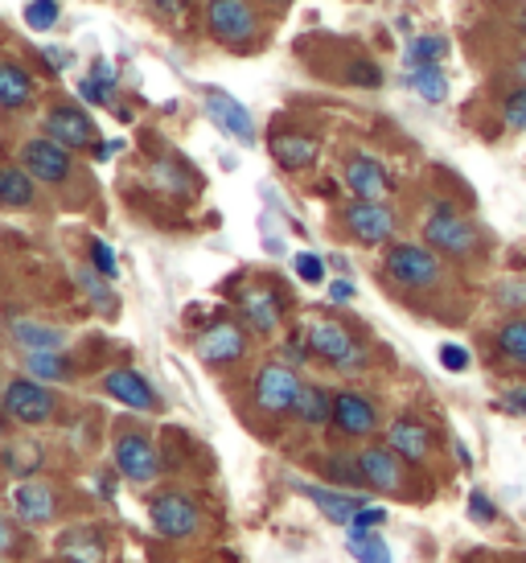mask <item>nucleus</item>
<instances>
[{
  "label": "nucleus",
  "mask_w": 526,
  "mask_h": 563,
  "mask_svg": "<svg viewBox=\"0 0 526 563\" xmlns=\"http://www.w3.org/2000/svg\"><path fill=\"white\" fill-rule=\"evenodd\" d=\"M424 243L436 255H452V260H469L478 251V227L461 219L452 206H432V214L424 222Z\"/></svg>",
  "instance_id": "nucleus-1"
},
{
  "label": "nucleus",
  "mask_w": 526,
  "mask_h": 563,
  "mask_svg": "<svg viewBox=\"0 0 526 563\" xmlns=\"http://www.w3.org/2000/svg\"><path fill=\"white\" fill-rule=\"evenodd\" d=\"M305 342H309V354H317L321 362H329L333 371H362L366 366V350L338 325V321H326L317 317L305 329Z\"/></svg>",
  "instance_id": "nucleus-2"
},
{
  "label": "nucleus",
  "mask_w": 526,
  "mask_h": 563,
  "mask_svg": "<svg viewBox=\"0 0 526 563\" xmlns=\"http://www.w3.org/2000/svg\"><path fill=\"white\" fill-rule=\"evenodd\" d=\"M0 411L13 423L42 428V423L54 420L58 399H54V391H46L42 383H33V378H13V383L4 387V395H0Z\"/></svg>",
  "instance_id": "nucleus-3"
},
{
  "label": "nucleus",
  "mask_w": 526,
  "mask_h": 563,
  "mask_svg": "<svg viewBox=\"0 0 526 563\" xmlns=\"http://www.w3.org/2000/svg\"><path fill=\"white\" fill-rule=\"evenodd\" d=\"M387 276L403 288H436L445 267H440V255L432 247H419V243H395L387 251Z\"/></svg>",
  "instance_id": "nucleus-4"
},
{
  "label": "nucleus",
  "mask_w": 526,
  "mask_h": 563,
  "mask_svg": "<svg viewBox=\"0 0 526 563\" xmlns=\"http://www.w3.org/2000/svg\"><path fill=\"white\" fill-rule=\"evenodd\" d=\"M300 387L305 383H300V375H296L288 362H267V366H260V375H255L251 399H255V407H260L263 416H288Z\"/></svg>",
  "instance_id": "nucleus-5"
},
{
  "label": "nucleus",
  "mask_w": 526,
  "mask_h": 563,
  "mask_svg": "<svg viewBox=\"0 0 526 563\" xmlns=\"http://www.w3.org/2000/svg\"><path fill=\"white\" fill-rule=\"evenodd\" d=\"M206 30L215 33L222 46H248L260 33V16L248 0H210L206 4Z\"/></svg>",
  "instance_id": "nucleus-6"
},
{
  "label": "nucleus",
  "mask_w": 526,
  "mask_h": 563,
  "mask_svg": "<svg viewBox=\"0 0 526 563\" xmlns=\"http://www.w3.org/2000/svg\"><path fill=\"white\" fill-rule=\"evenodd\" d=\"M341 222L346 231L366 243V247H383L395 235V210L387 202H366V198H354V202L341 210Z\"/></svg>",
  "instance_id": "nucleus-7"
},
{
  "label": "nucleus",
  "mask_w": 526,
  "mask_h": 563,
  "mask_svg": "<svg viewBox=\"0 0 526 563\" xmlns=\"http://www.w3.org/2000/svg\"><path fill=\"white\" fill-rule=\"evenodd\" d=\"M21 165L30 169L33 181H42V186H63L66 177H70V148L58 141H50V136H37V141L21 144Z\"/></svg>",
  "instance_id": "nucleus-8"
},
{
  "label": "nucleus",
  "mask_w": 526,
  "mask_h": 563,
  "mask_svg": "<svg viewBox=\"0 0 526 563\" xmlns=\"http://www.w3.org/2000/svg\"><path fill=\"white\" fill-rule=\"evenodd\" d=\"M46 136L66 148H95L99 128H95L91 111H83L78 103H54L46 111Z\"/></svg>",
  "instance_id": "nucleus-9"
},
{
  "label": "nucleus",
  "mask_w": 526,
  "mask_h": 563,
  "mask_svg": "<svg viewBox=\"0 0 526 563\" xmlns=\"http://www.w3.org/2000/svg\"><path fill=\"white\" fill-rule=\"evenodd\" d=\"M116 470L136 485L156 482V473H161L156 444L144 437V432H120V437H116Z\"/></svg>",
  "instance_id": "nucleus-10"
},
{
  "label": "nucleus",
  "mask_w": 526,
  "mask_h": 563,
  "mask_svg": "<svg viewBox=\"0 0 526 563\" xmlns=\"http://www.w3.org/2000/svg\"><path fill=\"white\" fill-rule=\"evenodd\" d=\"M149 518H153L156 534H165V539H189L201 522L198 506L186 494H156L149 501Z\"/></svg>",
  "instance_id": "nucleus-11"
},
{
  "label": "nucleus",
  "mask_w": 526,
  "mask_h": 563,
  "mask_svg": "<svg viewBox=\"0 0 526 563\" xmlns=\"http://www.w3.org/2000/svg\"><path fill=\"white\" fill-rule=\"evenodd\" d=\"M201 103H206V115L215 120L218 132H227L231 141L239 144H255V124H251V111L234 99V95L218 91V87H206L201 91Z\"/></svg>",
  "instance_id": "nucleus-12"
},
{
  "label": "nucleus",
  "mask_w": 526,
  "mask_h": 563,
  "mask_svg": "<svg viewBox=\"0 0 526 563\" xmlns=\"http://www.w3.org/2000/svg\"><path fill=\"white\" fill-rule=\"evenodd\" d=\"M248 354V333L234 325V321H215L198 338V358L206 366H231Z\"/></svg>",
  "instance_id": "nucleus-13"
},
{
  "label": "nucleus",
  "mask_w": 526,
  "mask_h": 563,
  "mask_svg": "<svg viewBox=\"0 0 526 563\" xmlns=\"http://www.w3.org/2000/svg\"><path fill=\"white\" fill-rule=\"evenodd\" d=\"M358 470L366 477L371 489H383V494H399L403 489V456L391 449V444H371L358 453Z\"/></svg>",
  "instance_id": "nucleus-14"
},
{
  "label": "nucleus",
  "mask_w": 526,
  "mask_h": 563,
  "mask_svg": "<svg viewBox=\"0 0 526 563\" xmlns=\"http://www.w3.org/2000/svg\"><path fill=\"white\" fill-rule=\"evenodd\" d=\"M333 428L341 437H371L379 428V407L358 391L333 395Z\"/></svg>",
  "instance_id": "nucleus-15"
},
{
  "label": "nucleus",
  "mask_w": 526,
  "mask_h": 563,
  "mask_svg": "<svg viewBox=\"0 0 526 563\" xmlns=\"http://www.w3.org/2000/svg\"><path fill=\"white\" fill-rule=\"evenodd\" d=\"M13 510L25 527H46L58 515V494L46 482H21L13 485Z\"/></svg>",
  "instance_id": "nucleus-16"
},
{
  "label": "nucleus",
  "mask_w": 526,
  "mask_h": 563,
  "mask_svg": "<svg viewBox=\"0 0 526 563\" xmlns=\"http://www.w3.org/2000/svg\"><path fill=\"white\" fill-rule=\"evenodd\" d=\"M103 391H108L116 404L136 407V411H156V404H161L153 391V383L140 375V371H132V366L108 371V375H103Z\"/></svg>",
  "instance_id": "nucleus-17"
},
{
  "label": "nucleus",
  "mask_w": 526,
  "mask_h": 563,
  "mask_svg": "<svg viewBox=\"0 0 526 563\" xmlns=\"http://www.w3.org/2000/svg\"><path fill=\"white\" fill-rule=\"evenodd\" d=\"M346 186H350V194H354V198L383 202V198L391 194V177L374 157H366V153H354V157L346 161Z\"/></svg>",
  "instance_id": "nucleus-18"
},
{
  "label": "nucleus",
  "mask_w": 526,
  "mask_h": 563,
  "mask_svg": "<svg viewBox=\"0 0 526 563\" xmlns=\"http://www.w3.org/2000/svg\"><path fill=\"white\" fill-rule=\"evenodd\" d=\"M239 309L248 317V325L260 333V338H272L280 329V297L267 288V284H248L239 292Z\"/></svg>",
  "instance_id": "nucleus-19"
},
{
  "label": "nucleus",
  "mask_w": 526,
  "mask_h": 563,
  "mask_svg": "<svg viewBox=\"0 0 526 563\" xmlns=\"http://www.w3.org/2000/svg\"><path fill=\"white\" fill-rule=\"evenodd\" d=\"M296 489H300V494H305V498H309L313 506L329 518V522H338V527H350L358 510L366 506L358 494H346V489H326V485H305V482H296Z\"/></svg>",
  "instance_id": "nucleus-20"
},
{
  "label": "nucleus",
  "mask_w": 526,
  "mask_h": 563,
  "mask_svg": "<svg viewBox=\"0 0 526 563\" xmlns=\"http://www.w3.org/2000/svg\"><path fill=\"white\" fill-rule=\"evenodd\" d=\"M272 157H276L280 169L300 173V169H309V165H317L321 144L313 141V136H300V132H276V136H272Z\"/></svg>",
  "instance_id": "nucleus-21"
},
{
  "label": "nucleus",
  "mask_w": 526,
  "mask_h": 563,
  "mask_svg": "<svg viewBox=\"0 0 526 563\" xmlns=\"http://www.w3.org/2000/svg\"><path fill=\"white\" fill-rule=\"evenodd\" d=\"M387 444L403 456V461L419 465V461H428V453H432V432H428L419 420H412V416H403V420L391 423Z\"/></svg>",
  "instance_id": "nucleus-22"
},
{
  "label": "nucleus",
  "mask_w": 526,
  "mask_h": 563,
  "mask_svg": "<svg viewBox=\"0 0 526 563\" xmlns=\"http://www.w3.org/2000/svg\"><path fill=\"white\" fill-rule=\"evenodd\" d=\"M37 198V181L25 165H0V206L4 210H25Z\"/></svg>",
  "instance_id": "nucleus-23"
},
{
  "label": "nucleus",
  "mask_w": 526,
  "mask_h": 563,
  "mask_svg": "<svg viewBox=\"0 0 526 563\" xmlns=\"http://www.w3.org/2000/svg\"><path fill=\"white\" fill-rule=\"evenodd\" d=\"M293 416L305 428H326V423H333V395L326 387H317V383H305L293 404Z\"/></svg>",
  "instance_id": "nucleus-24"
},
{
  "label": "nucleus",
  "mask_w": 526,
  "mask_h": 563,
  "mask_svg": "<svg viewBox=\"0 0 526 563\" xmlns=\"http://www.w3.org/2000/svg\"><path fill=\"white\" fill-rule=\"evenodd\" d=\"M33 75L25 70V66H17V63H0V108L4 111H17V108H25L33 99Z\"/></svg>",
  "instance_id": "nucleus-25"
},
{
  "label": "nucleus",
  "mask_w": 526,
  "mask_h": 563,
  "mask_svg": "<svg viewBox=\"0 0 526 563\" xmlns=\"http://www.w3.org/2000/svg\"><path fill=\"white\" fill-rule=\"evenodd\" d=\"M407 91H416L424 103H445L449 79H445L440 66H407Z\"/></svg>",
  "instance_id": "nucleus-26"
},
{
  "label": "nucleus",
  "mask_w": 526,
  "mask_h": 563,
  "mask_svg": "<svg viewBox=\"0 0 526 563\" xmlns=\"http://www.w3.org/2000/svg\"><path fill=\"white\" fill-rule=\"evenodd\" d=\"M4 473H13V477H33V473L42 470V461H46V453H42V444L37 440H13V444H4Z\"/></svg>",
  "instance_id": "nucleus-27"
},
{
  "label": "nucleus",
  "mask_w": 526,
  "mask_h": 563,
  "mask_svg": "<svg viewBox=\"0 0 526 563\" xmlns=\"http://www.w3.org/2000/svg\"><path fill=\"white\" fill-rule=\"evenodd\" d=\"M25 371L33 378H50V383H66V378L75 375V366H70L63 350H30L25 354Z\"/></svg>",
  "instance_id": "nucleus-28"
},
{
  "label": "nucleus",
  "mask_w": 526,
  "mask_h": 563,
  "mask_svg": "<svg viewBox=\"0 0 526 563\" xmlns=\"http://www.w3.org/2000/svg\"><path fill=\"white\" fill-rule=\"evenodd\" d=\"M346 551H350L358 563H391V548L383 543V534L379 531L346 527Z\"/></svg>",
  "instance_id": "nucleus-29"
},
{
  "label": "nucleus",
  "mask_w": 526,
  "mask_h": 563,
  "mask_svg": "<svg viewBox=\"0 0 526 563\" xmlns=\"http://www.w3.org/2000/svg\"><path fill=\"white\" fill-rule=\"evenodd\" d=\"M9 333L17 338V345H25V350H63L66 333L54 325H33V321H13Z\"/></svg>",
  "instance_id": "nucleus-30"
},
{
  "label": "nucleus",
  "mask_w": 526,
  "mask_h": 563,
  "mask_svg": "<svg viewBox=\"0 0 526 563\" xmlns=\"http://www.w3.org/2000/svg\"><path fill=\"white\" fill-rule=\"evenodd\" d=\"M449 54V37H440V33H419L407 42L403 49V63L407 66H440V58Z\"/></svg>",
  "instance_id": "nucleus-31"
},
{
  "label": "nucleus",
  "mask_w": 526,
  "mask_h": 563,
  "mask_svg": "<svg viewBox=\"0 0 526 563\" xmlns=\"http://www.w3.org/2000/svg\"><path fill=\"white\" fill-rule=\"evenodd\" d=\"M497 350L514 366H526V317H514V321H506V325L497 329Z\"/></svg>",
  "instance_id": "nucleus-32"
},
{
  "label": "nucleus",
  "mask_w": 526,
  "mask_h": 563,
  "mask_svg": "<svg viewBox=\"0 0 526 563\" xmlns=\"http://www.w3.org/2000/svg\"><path fill=\"white\" fill-rule=\"evenodd\" d=\"M58 16H63V4H58V0H30V4H25V25L37 33L54 30Z\"/></svg>",
  "instance_id": "nucleus-33"
},
{
  "label": "nucleus",
  "mask_w": 526,
  "mask_h": 563,
  "mask_svg": "<svg viewBox=\"0 0 526 563\" xmlns=\"http://www.w3.org/2000/svg\"><path fill=\"white\" fill-rule=\"evenodd\" d=\"M329 482L333 485H350V489H358V485H366V477H362V470H358V456L350 461V456H329Z\"/></svg>",
  "instance_id": "nucleus-34"
},
{
  "label": "nucleus",
  "mask_w": 526,
  "mask_h": 563,
  "mask_svg": "<svg viewBox=\"0 0 526 563\" xmlns=\"http://www.w3.org/2000/svg\"><path fill=\"white\" fill-rule=\"evenodd\" d=\"M63 555L70 563H99L103 548L95 543L91 534H87V539H83V534H66V539H63Z\"/></svg>",
  "instance_id": "nucleus-35"
},
{
  "label": "nucleus",
  "mask_w": 526,
  "mask_h": 563,
  "mask_svg": "<svg viewBox=\"0 0 526 563\" xmlns=\"http://www.w3.org/2000/svg\"><path fill=\"white\" fill-rule=\"evenodd\" d=\"M78 99L91 103V108H116V87L91 79V75H83V79H78Z\"/></svg>",
  "instance_id": "nucleus-36"
},
{
  "label": "nucleus",
  "mask_w": 526,
  "mask_h": 563,
  "mask_svg": "<svg viewBox=\"0 0 526 563\" xmlns=\"http://www.w3.org/2000/svg\"><path fill=\"white\" fill-rule=\"evenodd\" d=\"M502 120L514 128V132H526V87L511 91L502 99Z\"/></svg>",
  "instance_id": "nucleus-37"
},
{
  "label": "nucleus",
  "mask_w": 526,
  "mask_h": 563,
  "mask_svg": "<svg viewBox=\"0 0 526 563\" xmlns=\"http://www.w3.org/2000/svg\"><path fill=\"white\" fill-rule=\"evenodd\" d=\"M296 276L305 284H326V260L313 255V251H300V255H296Z\"/></svg>",
  "instance_id": "nucleus-38"
},
{
  "label": "nucleus",
  "mask_w": 526,
  "mask_h": 563,
  "mask_svg": "<svg viewBox=\"0 0 526 563\" xmlns=\"http://www.w3.org/2000/svg\"><path fill=\"white\" fill-rule=\"evenodd\" d=\"M91 264H95V272H99L103 280H116V272H120V264H116V251H111L103 239H91Z\"/></svg>",
  "instance_id": "nucleus-39"
},
{
  "label": "nucleus",
  "mask_w": 526,
  "mask_h": 563,
  "mask_svg": "<svg viewBox=\"0 0 526 563\" xmlns=\"http://www.w3.org/2000/svg\"><path fill=\"white\" fill-rule=\"evenodd\" d=\"M78 284H83V288H87V297L95 300V305H99V309H116V297H111L108 292V284L99 280V276H95V272H78Z\"/></svg>",
  "instance_id": "nucleus-40"
},
{
  "label": "nucleus",
  "mask_w": 526,
  "mask_h": 563,
  "mask_svg": "<svg viewBox=\"0 0 526 563\" xmlns=\"http://www.w3.org/2000/svg\"><path fill=\"white\" fill-rule=\"evenodd\" d=\"M153 177H156V181H161V186H165V189H173V194H182V189H189L186 173L177 169L173 161H161V165H156V169H153Z\"/></svg>",
  "instance_id": "nucleus-41"
},
{
  "label": "nucleus",
  "mask_w": 526,
  "mask_h": 563,
  "mask_svg": "<svg viewBox=\"0 0 526 563\" xmlns=\"http://www.w3.org/2000/svg\"><path fill=\"white\" fill-rule=\"evenodd\" d=\"M383 522H387V510H383V506H371V501H366V506H362V510L354 515V522H350V527H358V531H379Z\"/></svg>",
  "instance_id": "nucleus-42"
},
{
  "label": "nucleus",
  "mask_w": 526,
  "mask_h": 563,
  "mask_svg": "<svg viewBox=\"0 0 526 563\" xmlns=\"http://www.w3.org/2000/svg\"><path fill=\"white\" fill-rule=\"evenodd\" d=\"M346 79L362 82V87H379V82H383V70H379V66H371L366 58H358V63L346 70Z\"/></svg>",
  "instance_id": "nucleus-43"
},
{
  "label": "nucleus",
  "mask_w": 526,
  "mask_h": 563,
  "mask_svg": "<svg viewBox=\"0 0 526 563\" xmlns=\"http://www.w3.org/2000/svg\"><path fill=\"white\" fill-rule=\"evenodd\" d=\"M440 366L452 371V375H461L464 366H469V350L464 345H440Z\"/></svg>",
  "instance_id": "nucleus-44"
},
{
  "label": "nucleus",
  "mask_w": 526,
  "mask_h": 563,
  "mask_svg": "<svg viewBox=\"0 0 526 563\" xmlns=\"http://www.w3.org/2000/svg\"><path fill=\"white\" fill-rule=\"evenodd\" d=\"M469 515L478 518V522H494L497 518V506L485 494H469Z\"/></svg>",
  "instance_id": "nucleus-45"
},
{
  "label": "nucleus",
  "mask_w": 526,
  "mask_h": 563,
  "mask_svg": "<svg viewBox=\"0 0 526 563\" xmlns=\"http://www.w3.org/2000/svg\"><path fill=\"white\" fill-rule=\"evenodd\" d=\"M497 300H502V305H526V284L523 280H502L497 284Z\"/></svg>",
  "instance_id": "nucleus-46"
},
{
  "label": "nucleus",
  "mask_w": 526,
  "mask_h": 563,
  "mask_svg": "<svg viewBox=\"0 0 526 563\" xmlns=\"http://www.w3.org/2000/svg\"><path fill=\"white\" fill-rule=\"evenodd\" d=\"M91 79L108 82V87H120V70H116L108 58H95V63H91Z\"/></svg>",
  "instance_id": "nucleus-47"
},
{
  "label": "nucleus",
  "mask_w": 526,
  "mask_h": 563,
  "mask_svg": "<svg viewBox=\"0 0 526 563\" xmlns=\"http://www.w3.org/2000/svg\"><path fill=\"white\" fill-rule=\"evenodd\" d=\"M502 407H506L511 416H526V383L511 387V391H506V399H502Z\"/></svg>",
  "instance_id": "nucleus-48"
},
{
  "label": "nucleus",
  "mask_w": 526,
  "mask_h": 563,
  "mask_svg": "<svg viewBox=\"0 0 526 563\" xmlns=\"http://www.w3.org/2000/svg\"><path fill=\"white\" fill-rule=\"evenodd\" d=\"M17 548V531H13V522L0 515V555H13Z\"/></svg>",
  "instance_id": "nucleus-49"
},
{
  "label": "nucleus",
  "mask_w": 526,
  "mask_h": 563,
  "mask_svg": "<svg viewBox=\"0 0 526 563\" xmlns=\"http://www.w3.org/2000/svg\"><path fill=\"white\" fill-rule=\"evenodd\" d=\"M149 9H156L161 16H177L189 9V0H149Z\"/></svg>",
  "instance_id": "nucleus-50"
},
{
  "label": "nucleus",
  "mask_w": 526,
  "mask_h": 563,
  "mask_svg": "<svg viewBox=\"0 0 526 563\" xmlns=\"http://www.w3.org/2000/svg\"><path fill=\"white\" fill-rule=\"evenodd\" d=\"M329 300H338V305H341V300H354V284L346 280V276H341V280H333V284H329Z\"/></svg>",
  "instance_id": "nucleus-51"
},
{
  "label": "nucleus",
  "mask_w": 526,
  "mask_h": 563,
  "mask_svg": "<svg viewBox=\"0 0 526 563\" xmlns=\"http://www.w3.org/2000/svg\"><path fill=\"white\" fill-rule=\"evenodd\" d=\"M42 58H46V66L50 70H66V66H70V54H66V49H42Z\"/></svg>",
  "instance_id": "nucleus-52"
},
{
  "label": "nucleus",
  "mask_w": 526,
  "mask_h": 563,
  "mask_svg": "<svg viewBox=\"0 0 526 563\" xmlns=\"http://www.w3.org/2000/svg\"><path fill=\"white\" fill-rule=\"evenodd\" d=\"M124 148V141H95V161H111Z\"/></svg>",
  "instance_id": "nucleus-53"
},
{
  "label": "nucleus",
  "mask_w": 526,
  "mask_h": 563,
  "mask_svg": "<svg viewBox=\"0 0 526 563\" xmlns=\"http://www.w3.org/2000/svg\"><path fill=\"white\" fill-rule=\"evenodd\" d=\"M514 75H518V79H523V87H526V54L518 58V63H514Z\"/></svg>",
  "instance_id": "nucleus-54"
},
{
  "label": "nucleus",
  "mask_w": 526,
  "mask_h": 563,
  "mask_svg": "<svg viewBox=\"0 0 526 563\" xmlns=\"http://www.w3.org/2000/svg\"><path fill=\"white\" fill-rule=\"evenodd\" d=\"M518 30L526 33V4H523V9H518Z\"/></svg>",
  "instance_id": "nucleus-55"
},
{
  "label": "nucleus",
  "mask_w": 526,
  "mask_h": 563,
  "mask_svg": "<svg viewBox=\"0 0 526 563\" xmlns=\"http://www.w3.org/2000/svg\"><path fill=\"white\" fill-rule=\"evenodd\" d=\"M4 420H9V416H4V411H0V444H4Z\"/></svg>",
  "instance_id": "nucleus-56"
},
{
  "label": "nucleus",
  "mask_w": 526,
  "mask_h": 563,
  "mask_svg": "<svg viewBox=\"0 0 526 563\" xmlns=\"http://www.w3.org/2000/svg\"><path fill=\"white\" fill-rule=\"evenodd\" d=\"M267 4H288V0H267Z\"/></svg>",
  "instance_id": "nucleus-57"
}]
</instances>
